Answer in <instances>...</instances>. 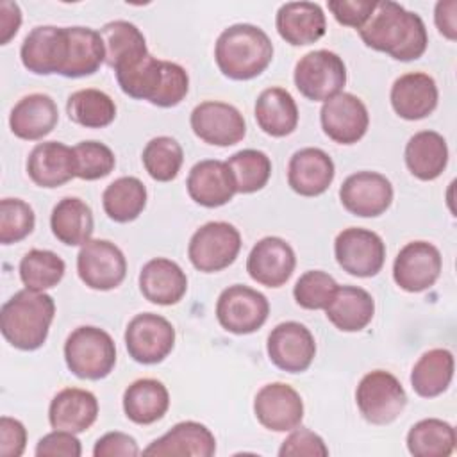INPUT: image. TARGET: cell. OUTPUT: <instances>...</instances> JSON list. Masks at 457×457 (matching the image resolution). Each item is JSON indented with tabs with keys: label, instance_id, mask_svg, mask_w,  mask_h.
<instances>
[{
	"label": "cell",
	"instance_id": "obj_1",
	"mask_svg": "<svg viewBox=\"0 0 457 457\" xmlns=\"http://www.w3.org/2000/svg\"><path fill=\"white\" fill-rule=\"evenodd\" d=\"M359 36L366 46L403 62L420 59L428 45L421 16L391 0L377 2L370 20L359 29Z\"/></svg>",
	"mask_w": 457,
	"mask_h": 457
},
{
	"label": "cell",
	"instance_id": "obj_2",
	"mask_svg": "<svg viewBox=\"0 0 457 457\" xmlns=\"http://www.w3.org/2000/svg\"><path fill=\"white\" fill-rule=\"evenodd\" d=\"M120 89L136 100H146L157 107L179 105L189 91L187 71L171 61H161L148 54L136 64L116 71Z\"/></svg>",
	"mask_w": 457,
	"mask_h": 457
},
{
	"label": "cell",
	"instance_id": "obj_3",
	"mask_svg": "<svg viewBox=\"0 0 457 457\" xmlns=\"http://www.w3.org/2000/svg\"><path fill=\"white\" fill-rule=\"evenodd\" d=\"M55 302L45 291L21 289L0 309V330L5 341L23 352L37 350L48 337Z\"/></svg>",
	"mask_w": 457,
	"mask_h": 457
},
{
	"label": "cell",
	"instance_id": "obj_4",
	"mask_svg": "<svg viewBox=\"0 0 457 457\" xmlns=\"http://www.w3.org/2000/svg\"><path fill=\"white\" fill-rule=\"evenodd\" d=\"M273 59V43L257 25L236 23L216 39L214 61L220 71L232 80L259 77Z\"/></svg>",
	"mask_w": 457,
	"mask_h": 457
},
{
	"label": "cell",
	"instance_id": "obj_5",
	"mask_svg": "<svg viewBox=\"0 0 457 457\" xmlns=\"http://www.w3.org/2000/svg\"><path fill=\"white\" fill-rule=\"evenodd\" d=\"M64 361L75 377L100 380L114 370L116 345L104 328L82 325L66 337Z\"/></svg>",
	"mask_w": 457,
	"mask_h": 457
},
{
	"label": "cell",
	"instance_id": "obj_6",
	"mask_svg": "<svg viewBox=\"0 0 457 457\" xmlns=\"http://www.w3.org/2000/svg\"><path fill=\"white\" fill-rule=\"evenodd\" d=\"M355 403L368 423L389 425L403 412L407 395L393 373L373 370L361 378L355 389Z\"/></svg>",
	"mask_w": 457,
	"mask_h": 457
},
{
	"label": "cell",
	"instance_id": "obj_7",
	"mask_svg": "<svg viewBox=\"0 0 457 457\" xmlns=\"http://www.w3.org/2000/svg\"><path fill=\"white\" fill-rule=\"evenodd\" d=\"M293 80L307 100L325 102L343 93L346 66L343 59L330 50H312L298 59Z\"/></svg>",
	"mask_w": 457,
	"mask_h": 457
},
{
	"label": "cell",
	"instance_id": "obj_8",
	"mask_svg": "<svg viewBox=\"0 0 457 457\" xmlns=\"http://www.w3.org/2000/svg\"><path fill=\"white\" fill-rule=\"evenodd\" d=\"M241 250L239 230L227 221H209L195 230L187 245L191 264L204 273L228 268Z\"/></svg>",
	"mask_w": 457,
	"mask_h": 457
},
{
	"label": "cell",
	"instance_id": "obj_9",
	"mask_svg": "<svg viewBox=\"0 0 457 457\" xmlns=\"http://www.w3.org/2000/svg\"><path fill=\"white\" fill-rule=\"evenodd\" d=\"M270 314L268 298L243 284L223 289L216 300L218 323L232 334L245 336L259 330Z\"/></svg>",
	"mask_w": 457,
	"mask_h": 457
},
{
	"label": "cell",
	"instance_id": "obj_10",
	"mask_svg": "<svg viewBox=\"0 0 457 457\" xmlns=\"http://www.w3.org/2000/svg\"><path fill=\"white\" fill-rule=\"evenodd\" d=\"M334 255L343 271L361 278L375 277L386 261V243L370 228L348 227L336 236Z\"/></svg>",
	"mask_w": 457,
	"mask_h": 457
},
{
	"label": "cell",
	"instance_id": "obj_11",
	"mask_svg": "<svg viewBox=\"0 0 457 457\" xmlns=\"http://www.w3.org/2000/svg\"><path fill=\"white\" fill-rule=\"evenodd\" d=\"M125 346L139 364L162 362L175 346V328L161 314H136L125 328Z\"/></svg>",
	"mask_w": 457,
	"mask_h": 457
},
{
	"label": "cell",
	"instance_id": "obj_12",
	"mask_svg": "<svg viewBox=\"0 0 457 457\" xmlns=\"http://www.w3.org/2000/svg\"><path fill=\"white\" fill-rule=\"evenodd\" d=\"M77 273L89 289L111 291L125 280L127 259L114 243L89 239L77 255Z\"/></svg>",
	"mask_w": 457,
	"mask_h": 457
},
{
	"label": "cell",
	"instance_id": "obj_13",
	"mask_svg": "<svg viewBox=\"0 0 457 457\" xmlns=\"http://www.w3.org/2000/svg\"><path fill=\"white\" fill-rule=\"evenodd\" d=\"M191 129L198 139L214 146H232L246 136V123L237 107L207 100L198 104L189 116Z\"/></svg>",
	"mask_w": 457,
	"mask_h": 457
},
{
	"label": "cell",
	"instance_id": "obj_14",
	"mask_svg": "<svg viewBox=\"0 0 457 457\" xmlns=\"http://www.w3.org/2000/svg\"><path fill=\"white\" fill-rule=\"evenodd\" d=\"M443 257L428 241L407 243L393 262V278L407 293H421L436 284L441 275Z\"/></svg>",
	"mask_w": 457,
	"mask_h": 457
},
{
	"label": "cell",
	"instance_id": "obj_15",
	"mask_svg": "<svg viewBox=\"0 0 457 457\" xmlns=\"http://www.w3.org/2000/svg\"><path fill=\"white\" fill-rule=\"evenodd\" d=\"M391 180L377 171H357L345 179L339 187L343 207L361 218H377L384 214L393 202Z\"/></svg>",
	"mask_w": 457,
	"mask_h": 457
},
{
	"label": "cell",
	"instance_id": "obj_16",
	"mask_svg": "<svg viewBox=\"0 0 457 457\" xmlns=\"http://www.w3.org/2000/svg\"><path fill=\"white\" fill-rule=\"evenodd\" d=\"M270 361L282 371L302 373L316 355V341L311 330L298 321H284L271 328L266 343Z\"/></svg>",
	"mask_w": 457,
	"mask_h": 457
},
{
	"label": "cell",
	"instance_id": "obj_17",
	"mask_svg": "<svg viewBox=\"0 0 457 457\" xmlns=\"http://www.w3.org/2000/svg\"><path fill=\"white\" fill-rule=\"evenodd\" d=\"M257 421L273 432H289L303 420V402L295 387L284 382L262 386L253 400Z\"/></svg>",
	"mask_w": 457,
	"mask_h": 457
},
{
	"label": "cell",
	"instance_id": "obj_18",
	"mask_svg": "<svg viewBox=\"0 0 457 457\" xmlns=\"http://www.w3.org/2000/svg\"><path fill=\"white\" fill-rule=\"evenodd\" d=\"M323 132L339 145H353L364 137L370 114L364 102L352 93H339L323 102L320 111Z\"/></svg>",
	"mask_w": 457,
	"mask_h": 457
},
{
	"label": "cell",
	"instance_id": "obj_19",
	"mask_svg": "<svg viewBox=\"0 0 457 457\" xmlns=\"http://www.w3.org/2000/svg\"><path fill=\"white\" fill-rule=\"evenodd\" d=\"M296 266V255L291 245L277 236L259 239L246 257V271L252 280L266 287L284 286Z\"/></svg>",
	"mask_w": 457,
	"mask_h": 457
},
{
	"label": "cell",
	"instance_id": "obj_20",
	"mask_svg": "<svg viewBox=\"0 0 457 457\" xmlns=\"http://www.w3.org/2000/svg\"><path fill=\"white\" fill-rule=\"evenodd\" d=\"M68 55L66 27L39 25L23 39L20 48L21 64L36 75H52L62 71Z\"/></svg>",
	"mask_w": 457,
	"mask_h": 457
},
{
	"label": "cell",
	"instance_id": "obj_21",
	"mask_svg": "<svg viewBox=\"0 0 457 457\" xmlns=\"http://www.w3.org/2000/svg\"><path fill=\"white\" fill-rule=\"evenodd\" d=\"M187 195L202 207H221L237 193L234 175L227 162L205 159L196 162L187 175Z\"/></svg>",
	"mask_w": 457,
	"mask_h": 457
},
{
	"label": "cell",
	"instance_id": "obj_22",
	"mask_svg": "<svg viewBox=\"0 0 457 457\" xmlns=\"http://www.w3.org/2000/svg\"><path fill=\"white\" fill-rule=\"evenodd\" d=\"M391 107L393 111L409 121L423 120L430 116L437 107V84L423 71H411L400 75L391 86Z\"/></svg>",
	"mask_w": 457,
	"mask_h": 457
},
{
	"label": "cell",
	"instance_id": "obj_23",
	"mask_svg": "<svg viewBox=\"0 0 457 457\" xmlns=\"http://www.w3.org/2000/svg\"><path fill=\"white\" fill-rule=\"evenodd\" d=\"M336 175L332 157L314 146L296 150L287 164V184L300 196L323 195Z\"/></svg>",
	"mask_w": 457,
	"mask_h": 457
},
{
	"label": "cell",
	"instance_id": "obj_24",
	"mask_svg": "<svg viewBox=\"0 0 457 457\" xmlns=\"http://www.w3.org/2000/svg\"><path fill=\"white\" fill-rule=\"evenodd\" d=\"M27 173L39 187H59L77 177L75 152L61 141L37 143L27 157Z\"/></svg>",
	"mask_w": 457,
	"mask_h": 457
},
{
	"label": "cell",
	"instance_id": "obj_25",
	"mask_svg": "<svg viewBox=\"0 0 457 457\" xmlns=\"http://www.w3.org/2000/svg\"><path fill=\"white\" fill-rule=\"evenodd\" d=\"M275 27L286 43L293 46H305L325 36L327 20L320 4L287 2L278 7Z\"/></svg>",
	"mask_w": 457,
	"mask_h": 457
},
{
	"label": "cell",
	"instance_id": "obj_26",
	"mask_svg": "<svg viewBox=\"0 0 457 457\" xmlns=\"http://www.w3.org/2000/svg\"><path fill=\"white\" fill-rule=\"evenodd\" d=\"M59 121L55 100L45 93H30L20 98L9 116L11 132L25 141H37L48 136Z\"/></svg>",
	"mask_w": 457,
	"mask_h": 457
},
{
	"label": "cell",
	"instance_id": "obj_27",
	"mask_svg": "<svg viewBox=\"0 0 457 457\" xmlns=\"http://www.w3.org/2000/svg\"><path fill=\"white\" fill-rule=\"evenodd\" d=\"M139 291L155 305H175L187 291L184 270L171 259H150L139 271Z\"/></svg>",
	"mask_w": 457,
	"mask_h": 457
},
{
	"label": "cell",
	"instance_id": "obj_28",
	"mask_svg": "<svg viewBox=\"0 0 457 457\" xmlns=\"http://www.w3.org/2000/svg\"><path fill=\"white\" fill-rule=\"evenodd\" d=\"M145 455H191V457H212L216 453V439L212 432L198 421H180L173 425L164 436L152 441L145 450Z\"/></svg>",
	"mask_w": 457,
	"mask_h": 457
},
{
	"label": "cell",
	"instance_id": "obj_29",
	"mask_svg": "<svg viewBox=\"0 0 457 457\" xmlns=\"http://www.w3.org/2000/svg\"><path fill=\"white\" fill-rule=\"evenodd\" d=\"M98 418L96 396L80 387H66L59 391L48 407V421L55 430L73 434L86 432Z\"/></svg>",
	"mask_w": 457,
	"mask_h": 457
},
{
	"label": "cell",
	"instance_id": "obj_30",
	"mask_svg": "<svg viewBox=\"0 0 457 457\" xmlns=\"http://www.w3.org/2000/svg\"><path fill=\"white\" fill-rule=\"evenodd\" d=\"M105 46V64L116 71L125 70L150 52L143 32L127 20H114L105 23L100 30Z\"/></svg>",
	"mask_w": 457,
	"mask_h": 457
},
{
	"label": "cell",
	"instance_id": "obj_31",
	"mask_svg": "<svg viewBox=\"0 0 457 457\" xmlns=\"http://www.w3.org/2000/svg\"><path fill=\"white\" fill-rule=\"evenodd\" d=\"M325 314L341 332H359L371 323L375 300L362 287L337 286L330 303L325 307Z\"/></svg>",
	"mask_w": 457,
	"mask_h": 457
},
{
	"label": "cell",
	"instance_id": "obj_32",
	"mask_svg": "<svg viewBox=\"0 0 457 457\" xmlns=\"http://www.w3.org/2000/svg\"><path fill=\"white\" fill-rule=\"evenodd\" d=\"M255 121L271 137H286L296 130L298 107L284 87H268L255 100Z\"/></svg>",
	"mask_w": 457,
	"mask_h": 457
},
{
	"label": "cell",
	"instance_id": "obj_33",
	"mask_svg": "<svg viewBox=\"0 0 457 457\" xmlns=\"http://www.w3.org/2000/svg\"><path fill=\"white\" fill-rule=\"evenodd\" d=\"M68 55L62 77L80 79L93 75L105 62V46L98 30L91 27H66Z\"/></svg>",
	"mask_w": 457,
	"mask_h": 457
},
{
	"label": "cell",
	"instance_id": "obj_34",
	"mask_svg": "<svg viewBox=\"0 0 457 457\" xmlns=\"http://www.w3.org/2000/svg\"><path fill=\"white\" fill-rule=\"evenodd\" d=\"M407 170L420 180L437 179L448 164L446 139L436 130H420L405 145Z\"/></svg>",
	"mask_w": 457,
	"mask_h": 457
},
{
	"label": "cell",
	"instance_id": "obj_35",
	"mask_svg": "<svg viewBox=\"0 0 457 457\" xmlns=\"http://www.w3.org/2000/svg\"><path fill=\"white\" fill-rule=\"evenodd\" d=\"M50 228L62 245L82 246L91 239L95 230L93 211L84 200L64 196L52 209Z\"/></svg>",
	"mask_w": 457,
	"mask_h": 457
},
{
	"label": "cell",
	"instance_id": "obj_36",
	"mask_svg": "<svg viewBox=\"0 0 457 457\" xmlns=\"http://www.w3.org/2000/svg\"><path fill=\"white\" fill-rule=\"evenodd\" d=\"M170 407V393L157 378H137L123 393L125 416L137 425L159 421Z\"/></svg>",
	"mask_w": 457,
	"mask_h": 457
},
{
	"label": "cell",
	"instance_id": "obj_37",
	"mask_svg": "<svg viewBox=\"0 0 457 457\" xmlns=\"http://www.w3.org/2000/svg\"><path fill=\"white\" fill-rule=\"evenodd\" d=\"M453 378V353L446 348L425 352L411 371V386L421 398L443 395Z\"/></svg>",
	"mask_w": 457,
	"mask_h": 457
},
{
	"label": "cell",
	"instance_id": "obj_38",
	"mask_svg": "<svg viewBox=\"0 0 457 457\" xmlns=\"http://www.w3.org/2000/svg\"><path fill=\"white\" fill-rule=\"evenodd\" d=\"M146 196V187L137 177H120L104 189L102 205L112 221L129 223L145 211Z\"/></svg>",
	"mask_w": 457,
	"mask_h": 457
},
{
	"label": "cell",
	"instance_id": "obj_39",
	"mask_svg": "<svg viewBox=\"0 0 457 457\" xmlns=\"http://www.w3.org/2000/svg\"><path fill=\"white\" fill-rule=\"evenodd\" d=\"M455 443V428L437 418L420 420L407 432V450L414 457H448Z\"/></svg>",
	"mask_w": 457,
	"mask_h": 457
},
{
	"label": "cell",
	"instance_id": "obj_40",
	"mask_svg": "<svg viewBox=\"0 0 457 457\" xmlns=\"http://www.w3.org/2000/svg\"><path fill=\"white\" fill-rule=\"evenodd\" d=\"M68 118L86 129H104L116 118L114 100L95 87H86L71 93L66 100Z\"/></svg>",
	"mask_w": 457,
	"mask_h": 457
},
{
	"label": "cell",
	"instance_id": "obj_41",
	"mask_svg": "<svg viewBox=\"0 0 457 457\" xmlns=\"http://www.w3.org/2000/svg\"><path fill=\"white\" fill-rule=\"evenodd\" d=\"M66 271L64 261L52 250H29L20 261V278L27 289L45 291L55 287Z\"/></svg>",
	"mask_w": 457,
	"mask_h": 457
},
{
	"label": "cell",
	"instance_id": "obj_42",
	"mask_svg": "<svg viewBox=\"0 0 457 457\" xmlns=\"http://www.w3.org/2000/svg\"><path fill=\"white\" fill-rule=\"evenodd\" d=\"M143 166L146 173L157 182L173 180L184 162V150L171 136H157L143 148Z\"/></svg>",
	"mask_w": 457,
	"mask_h": 457
},
{
	"label": "cell",
	"instance_id": "obj_43",
	"mask_svg": "<svg viewBox=\"0 0 457 457\" xmlns=\"http://www.w3.org/2000/svg\"><path fill=\"white\" fill-rule=\"evenodd\" d=\"M227 164L234 175L237 193L243 195L261 191L271 177L270 157L255 148H245L236 152L228 157Z\"/></svg>",
	"mask_w": 457,
	"mask_h": 457
},
{
	"label": "cell",
	"instance_id": "obj_44",
	"mask_svg": "<svg viewBox=\"0 0 457 457\" xmlns=\"http://www.w3.org/2000/svg\"><path fill=\"white\" fill-rule=\"evenodd\" d=\"M336 289L337 282L332 275L321 270H309L298 277L293 287V296L302 309L320 311L330 303Z\"/></svg>",
	"mask_w": 457,
	"mask_h": 457
},
{
	"label": "cell",
	"instance_id": "obj_45",
	"mask_svg": "<svg viewBox=\"0 0 457 457\" xmlns=\"http://www.w3.org/2000/svg\"><path fill=\"white\" fill-rule=\"evenodd\" d=\"M36 225L34 209L21 198L0 200V243L11 245L25 239Z\"/></svg>",
	"mask_w": 457,
	"mask_h": 457
},
{
	"label": "cell",
	"instance_id": "obj_46",
	"mask_svg": "<svg viewBox=\"0 0 457 457\" xmlns=\"http://www.w3.org/2000/svg\"><path fill=\"white\" fill-rule=\"evenodd\" d=\"M73 152L77 161V177L82 180L104 179L116 166L112 150L100 141H80L73 146Z\"/></svg>",
	"mask_w": 457,
	"mask_h": 457
},
{
	"label": "cell",
	"instance_id": "obj_47",
	"mask_svg": "<svg viewBox=\"0 0 457 457\" xmlns=\"http://www.w3.org/2000/svg\"><path fill=\"white\" fill-rule=\"evenodd\" d=\"M280 457H327L328 448L321 436L305 427H296L278 448Z\"/></svg>",
	"mask_w": 457,
	"mask_h": 457
},
{
	"label": "cell",
	"instance_id": "obj_48",
	"mask_svg": "<svg viewBox=\"0 0 457 457\" xmlns=\"http://www.w3.org/2000/svg\"><path fill=\"white\" fill-rule=\"evenodd\" d=\"M377 2L375 0H330L327 2L328 11L337 23L345 27L361 29L371 16Z\"/></svg>",
	"mask_w": 457,
	"mask_h": 457
},
{
	"label": "cell",
	"instance_id": "obj_49",
	"mask_svg": "<svg viewBox=\"0 0 457 457\" xmlns=\"http://www.w3.org/2000/svg\"><path fill=\"white\" fill-rule=\"evenodd\" d=\"M34 453L37 457H80L82 446L73 432L54 428L37 441Z\"/></svg>",
	"mask_w": 457,
	"mask_h": 457
},
{
	"label": "cell",
	"instance_id": "obj_50",
	"mask_svg": "<svg viewBox=\"0 0 457 457\" xmlns=\"http://www.w3.org/2000/svg\"><path fill=\"white\" fill-rule=\"evenodd\" d=\"M139 453L141 450L136 439L125 432H107L93 448L95 457H134Z\"/></svg>",
	"mask_w": 457,
	"mask_h": 457
},
{
	"label": "cell",
	"instance_id": "obj_51",
	"mask_svg": "<svg viewBox=\"0 0 457 457\" xmlns=\"http://www.w3.org/2000/svg\"><path fill=\"white\" fill-rule=\"evenodd\" d=\"M27 445V428L20 420L0 418V455L20 457Z\"/></svg>",
	"mask_w": 457,
	"mask_h": 457
},
{
	"label": "cell",
	"instance_id": "obj_52",
	"mask_svg": "<svg viewBox=\"0 0 457 457\" xmlns=\"http://www.w3.org/2000/svg\"><path fill=\"white\" fill-rule=\"evenodd\" d=\"M434 21L446 39H457V2L455 0H443L436 4L434 9Z\"/></svg>",
	"mask_w": 457,
	"mask_h": 457
},
{
	"label": "cell",
	"instance_id": "obj_53",
	"mask_svg": "<svg viewBox=\"0 0 457 457\" xmlns=\"http://www.w3.org/2000/svg\"><path fill=\"white\" fill-rule=\"evenodd\" d=\"M21 25V11L16 2H0V45H7Z\"/></svg>",
	"mask_w": 457,
	"mask_h": 457
}]
</instances>
